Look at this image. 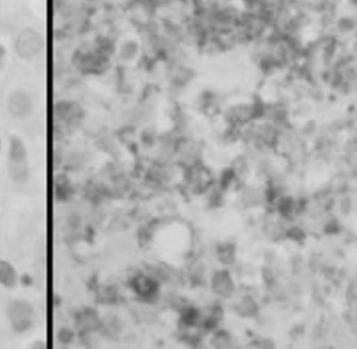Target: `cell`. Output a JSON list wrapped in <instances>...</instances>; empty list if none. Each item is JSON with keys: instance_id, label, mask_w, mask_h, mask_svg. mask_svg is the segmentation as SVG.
<instances>
[{"instance_id": "6da1fadb", "label": "cell", "mask_w": 357, "mask_h": 349, "mask_svg": "<svg viewBox=\"0 0 357 349\" xmlns=\"http://www.w3.org/2000/svg\"><path fill=\"white\" fill-rule=\"evenodd\" d=\"M8 172L16 185H26L31 176L30 153L23 137L12 134L8 146Z\"/></svg>"}, {"instance_id": "7a4b0ae2", "label": "cell", "mask_w": 357, "mask_h": 349, "mask_svg": "<svg viewBox=\"0 0 357 349\" xmlns=\"http://www.w3.org/2000/svg\"><path fill=\"white\" fill-rule=\"evenodd\" d=\"M6 320L15 334L26 335L35 328L38 323V311L33 302L15 297L8 302Z\"/></svg>"}, {"instance_id": "3957f363", "label": "cell", "mask_w": 357, "mask_h": 349, "mask_svg": "<svg viewBox=\"0 0 357 349\" xmlns=\"http://www.w3.org/2000/svg\"><path fill=\"white\" fill-rule=\"evenodd\" d=\"M45 48V38L41 31L34 27L23 29L15 40V52L19 59L33 62L42 54Z\"/></svg>"}, {"instance_id": "277c9868", "label": "cell", "mask_w": 357, "mask_h": 349, "mask_svg": "<svg viewBox=\"0 0 357 349\" xmlns=\"http://www.w3.org/2000/svg\"><path fill=\"white\" fill-rule=\"evenodd\" d=\"M6 111L16 121L24 122L30 119L35 111L33 95L24 88H13L6 97Z\"/></svg>"}, {"instance_id": "5b68a950", "label": "cell", "mask_w": 357, "mask_h": 349, "mask_svg": "<svg viewBox=\"0 0 357 349\" xmlns=\"http://www.w3.org/2000/svg\"><path fill=\"white\" fill-rule=\"evenodd\" d=\"M55 114L65 123H79L84 116L83 108L74 101H59L55 107Z\"/></svg>"}, {"instance_id": "8992f818", "label": "cell", "mask_w": 357, "mask_h": 349, "mask_svg": "<svg viewBox=\"0 0 357 349\" xmlns=\"http://www.w3.org/2000/svg\"><path fill=\"white\" fill-rule=\"evenodd\" d=\"M19 281L20 277L16 265L6 258H0V286L5 289H15L17 288Z\"/></svg>"}, {"instance_id": "52a82bcc", "label": "cell", "mask_w": 357, "mask_h": 349, "mask_svg": "<svg viewBox=\"0 0 357 349\" xmlns=\"http://www.w3.org/2000/svg\"><path fill=\"white\" fill-rule=\"evenodd\" d=\"M130 288L137 296L148 299L157 293L158 285L152 278L147 275H137L130 281Z\"/></svg>"}, {"instance_id": "ba28073f", "label": "cell", "mask_w": 357, "mask_h": 349, "mask_svg": "<svg viewBox=\"0 0 357 349\" xmlns=\"http://www.w3.org/2000/svg\"><path fill=\"white\" fill-rule=\"evenodd\" d=\"M105 62V56L102 54L97 52H86L80 54L77 69L86 72V73H95L102 68V63Z\"/></svg>"}, {"instance_id": "9c48e42d", "label": "cell", "mask_w": 357, "mask_h": 349, "mask_svg": "<svg viewBox=\"0 0 357 349\" xmlns=\"http://www.w3.org/2000/svg\"><path fill=\"white\" fill-rule=\"evenodd\" d=\"M30 348H34V349H45V348H47V343L37 341V342H33V343L30 345Z\"/></svg>"}, {"instance_id": "30bf717a", "label": "cell", "mask_w": 357, "mask_h": 349, "mask_svg": "<svg viewBox=\"0 0 357 349\" xmlns=\"http://www.w3.org/2000/svg\"><path fill=\"white\" fill-rule=\"evenodd\" d=\"M2 55H3V48L0 47V58H2Z\"/></svg>"}, {"instance_id": "8fae6325", "label": "cell", "mask_w": 357, "mask_h": 349, "mask_svg": "<svg viewBox=\"0 0 357 349\" xmlns=\"http://www.w3.org/2000/svg\"><path fill=\"white\" fill-rule=\"evenodd\" d=\"M0 150H2V140H0Z\"/></svg>"}]
</instances>
